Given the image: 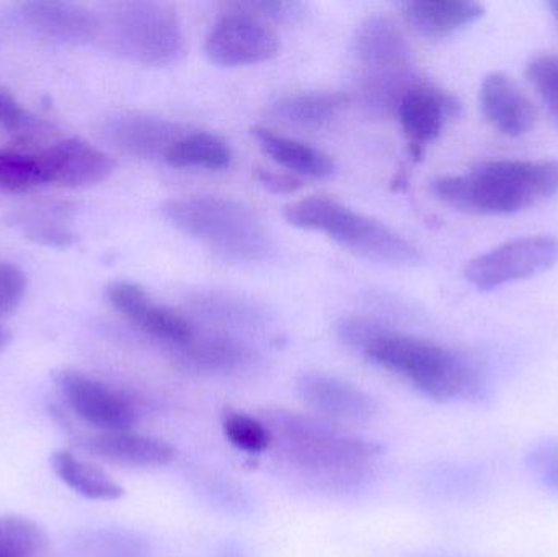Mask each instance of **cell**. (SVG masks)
Listing matches in <instances>:
<instances>
[{
    "label": "cell",
    "mask_w": 558,
    "mask_h": 557,
    "mask_svg": "<svg viewBox=\"0 0 558 557\" xmlns=\"http://www.w3.org/2000/svg\"><path fill=\"white\" fill-rule=\"evenodd\" d=\"M337 332L350 349L402 376L433 401H461L481 395L477 370L464 356L432 340L396 332L364 317L341 319Z\"/></svg>",
    "instance_id": "6da1fadb"
},
{
    "label": "cell",
    "mask_w": 558,
    "mask_h": 557,
    "mask_svg": "<svg viewBox=\"0 0 558 557\" xmlns=\"http://www.w3.org/2000/svg\"><path fill=\"white\" fill-rule=\"evenodd\" d=\"M436 198L475 215L507 216L558 193V160H488L462 175L433 180Z\"/></svg>",
    "instance_id": "7a4b0ae2"
},
{
    "label": "cell",
    "mask_w": 558,
    "mask_h": 557,
    "mask_svg": "<svg viewBox=\"0 0 558 557\" xmlns=\"http://www.w3.org/2000/svg\"><path fill=\"white\" fill-rule=\"evenodd\" d=\"M173 228L211 249L226 261L260 262L270 257L274 241L260 216L228 196L193 195L163 203Z\"/></svg>",
    "instance_id": "3957f363"
},
{
    "label": "cell",
    "mask_w": 558,
    "mask_h": 557,
    "mask_svg": "<svg viewBox=\"0 0 558 557\" xmlns=\"http://www.w3.org/2000/svg\"><path fill=\"white\" fill-rule=\"evenodd\" d=\"M284 218L295 228L327 235L366 261L393 267H410L422 261L418 249L402 234L337 199L325 196L299 199L286 206Z\"/></svg>",
    "instance_id": "277c9868"
},
{
    "label": "cell",
    "mask_w": 558,
    "mask_h": 557,
    "mask_svg": "<svg viewBox=\"0 0 558 557\" xmlns=\"http://www.w3.org/2000/svg\"><path fill=\"white\" fill-rule=\"evenodd\" d=\"M264 422L286 458L315 474L357 473L383 453L376 441L364 440L311 415L277 409L268 411Z\"/></svg>",
    "instance_id": "5b68a950"
},
{
    "label": "cell",
    "mask_w": 558,
    "mask_h": 557,
    "mask_svg": "<svg viewBox=\"0 0 558 557\" xmlns=\"http://www.w3.org/2000/svg\"><path fill=\"white\" fill-rule=\"evenodd\" d=\"M111 46L131 61L169 65L185 55V35L175 10L157 2H123L108 16Z\"/></svg>",
    "instance_id": "8992f818"
},
{
    "label": "cell",
    "mask_w": 558,
    "mask_h": 557,
    "mask_svg": "<svg viewBox=\"0 0 558 557\" xmlns=\"http://www.w3.org/2000/svg\"><path fill=\"white\" fill-rule=\"evenodd\" d=\"M558 261L553 235H526L497 245L472 258L464 275L478 290H495L550 270Z\"/></svg>",
    "instance_id": "52a82bcc"
},
{
    "label": "cell",
    "mask_w": 558,
    "mask_h": 557,
    "mask_svg": "<svg viewBox=\"0 0 558 557\" xmlns=\"http://www.w3.org/2000/svg\"><path fill=\"white\" fill-rule=\"evenodd\" d=\"M278 51L277 33L241 5L216 22L205 43L209 61L225 68L260 64L274 59Z\"/></svg>",
    "instance_id": "ba28073f"
},
{
    "label": "cell",
    "mask_w": 558,
    "mask_h": 557,
    "mask_svg": "<svg viewBox=\"0 0 558 557\" xmlns=\"http://www.w3.org/2000/svg\"><path fill=\"white\" fill-rule=\"evenodd\" d=\"M56 385L69 408L87 424L101 432H130L137 422L133 402L110 386L84 373L61 370Z\"/></svg>",
    "instance_id": "9c48e42d"
},
{
    "label": "cell",
    "mask_w": 558,
    "mask_h": 557,
    "mask_svg": "<svg viewBox=\"0 0 558 557\" xmlns=\"http://www.w3.org/2000/svg\"><path fill=\"white\" fill-rule=\"evenodd\" d=\"M10 22L28 35L56 43L81 45L88 43L100 32V20L71 2L33 0L13 7Z\"/></svg>",
    "instance_id": "30bf717a"
},
{
    "label": "cell",
    "mask_w": 558,
    "mask_h": 557,
    "mask_svg": "<svg viewBox=\"0 0 558 557\" xmlns=\"http://www.w3.org/2000/svg\"><path fill=\"white\" fill-rule=\"evenodd\" d=\"M108 303L154 339L182 347L195 336L192 324L170 307L157 303L140 284L117 281L107 288Z\"/></svg>",
    "instance_id": "8fae6325"
},
{
    "label": "cell",
    "mask_w": 558,
    "mask_h": 557,
    "mask_svg": "<svg viewBox=\"0 0 558 557\" xmlns=\"http://www.w3.org/2000/svg\"><path fill=\"white\" fill-rule=\"evenodd\" d=\"M45 183L78 189L97 185L113 173L114 160L94 144L71 137L46 149L38 156Z\"/></svg>",
    "instance_id": "7c38bea8"
},
{
    "label": "cell",
    "mask_w": 558,
    "mask_h": 557,
    "mask_svg": "<svg viewBox=\"0 0 558 557\" xmlns=\"http://www.w3.org/2000/svg\"><path fill=\"white\" fill-rule=\"evenodd\" d=\"M101 134L117 149L141 159H166L170 147L183 136L175 121L146 113H118L108 118Z\"/></svg>",
    "instance_id": "4fadbf2b"
},
{
    "label": "cell",
    "mask_w": 558,
    "mask_h": 557,
    "mask_svg": "<svg viewBox=\"0 0 558 557\" xmlns=\"http://www.w3.org/2000/svg\"><path fill=\"white\" fill-rule=\"evenodd\" d=\"M298 395L308 409L335 421L366 422L379 409L363 389L322 373L302 375L298 382Z\"/></svg>",
    "instance_id": "5bb4252c"
},
{
    "label": "cell",
    "mask_w": 558,
    "mask_h": 557,
    "mask_svg": "<svg viewBox=\"0 0 558 557\" xmlns=\"http://www.w3.org/2000/svg\"><path fill=\"white\" fill-rule=\"evenodd\" d=\"M461 110L454 95L426 84L412 85L397 105L403 130L418 146L435 141Z\"/></svg>",
    "instance_id": "9a60e30c"
},
{
    "label": "cell",
    "mask_w": 558,
    "mask_h": 557,
    "mask_svg": "<svg viewBox=\"0 0 558 557\" xmlns=\"http://www.w3.org/2000/svg\"><path fill=\"white\" fill-rule=\"evenodd\" d=\"M481 108L485 120L505 136H524L536 124L533 101L504 72H492L482 82Z\"/></svg>",
    "instance_id": "2e32d148"
},
{
    "label": "cell",
    "mask_w": 558,
    "mask_h": 557,
    "mask_svg": "<svg viewBox=\"0 0 558 557\" xmlns=\"http://www.w3.org/2000/svg\"><path fill=\"white\" fill-rule=\"evenodd\" d=\"M354 52L374 74L410 72L412 49L402 29L389 16L373 15L361 23L354 38Z\"/></svg>",
    "instance_id": "e0dca14e"
},
{
    "label": "cell",
    "mask_w": 558,
    "mask_h": 557,
    "mask_svg": "<svg viewBox=\"0 0 558 557\" xmlns=\"http://www.w3.org/2000/svg\"><path fill=\"white\" fill-rule=\"evenodd\" d=\"M92 457L131 468L166 467L175 458V448L159 438L130 432H101L81 441Z\"/></svg>",
    "instance_id": "ac0fdd59"
},
{
    "label": "cell",
    "mask_w": 558,
    "mask_h": 557,
    "mask_svg": "<svg viewBox=\"0 0 558 557\" xmlns=\"http://www.w3.org/2000/svg\"><path fill=\"white\" fill-rule=\"evenodd\" d=\"M407 22L426 38H442L484 15V5L471 0H413L400 5Z\"/></svg>",
    "instance_id": "d6986e66"
},
{
    "label": "cell",
    "mask_w": 558,
    "mask_h": 557,
    "mask_svg": "<svg viewBox=\"0 0 558 557\" xmlns=\"http://www.w3.org/2000/svg\"><path fill=\"white\" fill-rule=\"evenodd\" d=\"M252 134L257 140L258 146L275 162L292 172L311 177V179H327L333 173V160L315 147L307 146L301 141L291 140V137L281 136L267 128H252Z\"/></svg>",
    "instance_id": "ffe728a7"
},
{
    "label": "cell",
    "mask_w": 558,
    "mask_h": 557,
    "mask_svg": "<svg viewBox=\"0 0 558 557\" xmlns=\"http://www.w3.org/2000/svg\"><path fill=\"white\" fill-rule=\"evenodd\" d=\"M177 349L182 362L196 372H231L248 359V350L244 343L222 334L199 336L195 332L185 346Z\"/></svg>",
    "instance_id": "44dd1931"
},
{
    "label": "cell",
    "mask_w": 558,
    "mask_h": 557,
    "mask_svg": "<svg viewBox=\"0 0 558 557\" xmlns=\"http://www.w3.org/2000/svg\"><path fill=\"white\" fill-rule=\"evenodd\" d=\"M51 467L56 476L71 487L74 493L81 494L90 500H118L124 496V489L111 480L104 470L75 458L69 451H56L51 457Z\"/></svg>",
    "instance_id": "7402d4cb"
},
{
    "label": "cell",
    "mask_w": 558,
    "mask_h": 557,
    "mask_svg": "<svg viewBox=\"0 0 558 557\" xmlns=\"http://www.w3.org/2000/svg\"><path fill=\"white\" fill-rule=\"evenodd\" d=\"M231 160L229 144L211 133L183 134L166 156V162L177 169L221 170Z\"/></svg>",
    "instance_id": "603a6c76"
},
{
    "label": "cell",
    "mask_w": 558,
    "mask_h": 557,
    "mask_svg": "<svg viewBox=\"0 0 558 557\" xmlns=\"http://www.w3.org/2000/svg\"><path fill=\"white\" fill-rule=\"evenodd\" d=\"M347 100V95L340 92L288 95L274 105V113L286 123L298 124V126H320L330 121Z\"/></svg>",
    "instance_id": "cb8c5ba5"
},
{
    "label": "cell",
    "mask_w": 558,
    "mask_h": 557,
    "mask_svg": "<svg viewBox=\"0 0 558 557\" xmlns=\"http://www.w3.org/2000/svg\"><path fill=\"white\" fill-rule=\"evenodd\" d=\"M46 533L26 517L0 516V557H36L45 549Z\"/></svg>",
    "instance_id": "d4e9b609"
},
{
    "label": "cell",
    "mask_w": 558,
    "mask_h": 557,
    "mask_svg": "<svg viewBox=\"0 0 558 557\" xmlns=\"http://www.w3.org/2000/svg\"><path fill=\"white\" fill-rule=\"evenodd\" d=\"M222 432L235 448L247 453H264L274 445V435L268 425L244 412L226 411L222 414Z\"/></svg>",
    "instance_id": "484cf974"
},
{
    "label": "cell",
    "mask_w": 558,
    "mask_h": 557,
    "mask_svg": "<svg viewBox=\"0 0 558 557\" xmlns=\"http://www.w3.org/2000/svg\"><path fill=\"white\" fill-rule=\"evenodd\" d=\"M45 185L38 156L0 153V190L5 192H28Z\"/></svg>",
    "instance_id": "4316f807"
},
{
    "label": "cell",
    "mask_w": 558,
    "mask_h": 557,
    "mask_svg": "<svg viewBox=\"0 0 558 557\" xmlns=\"http://www.w3.org/2000/svg\"><path fill=\"white\" fill-rule=\"evenodd\" d=\"M526 75L558 126V55H541L531 59Z\"/></svg>",
    "instance_id": "83f0119b"
},
{
    "label": "cell",
    "mask_w": 558,
    "mask_h": 557,
    "mask_svg": "<svg viewBox=\"0 0 558 557\" xmlns=\"http://www.w3.org/2000/svg\"><path fill=\"white\" fill-rule=\"evenodd\" d=\"M196 304L209 316L228 320V323L255 324L260 317V313L255 310V306L235 300V298L208 294V296H199Z\"/></svg>",
    "instance_id": "f1b7e54d"
},
{
    "label": "cell",
    "mask_w": 558,
    "mask_h": 557,
    "mask_svg": "<svg viewBox=\"0 0 558 557\" xmlns=\"http://www.w3.org/2000/svg\"><path fill=\"white\" fill-rule=\"evenodd\" d=\"M0 124L19 134L41 133L45 121L29 113L9 92L0 88Z\"/></svg>",
    "instance_id": "f546056e"
},
{
    "label": "cell",
    "mask_w": 558,
    "mask_h": 557,
    "mask_svg": "<svg viewBox=\"0 0 558 557\" xmlns=\"http://www.w3.org/2000/svg\"><path fill=\"white\" fill-rule=\"evenodd\" d=\"M26 291V275L9 262H0V317L15 313Z\"/></svg>",
    "instance_id": "4dcf8cb0"
},
{
    "label": "cell",
    "mask_w": 558,
    "mask_h": 557,
    "mask_svg": "<svg viewBox=\"0 0 558 557\" xmlns=\"http://www.w3.org/2000/svg\"><path fill=\"white\" fill-rule=\"evenodd\" d=\"M527 467L539 476L547 489L558 493V441L549 440L534 447Z\"/></svg>",
    "instance_id": "1f68e13d"
},
{
    "label": "cell",
    "mask_w": 558,
    "mask_h": 557,
    "mask_svg": "<svg viewBox=\"0 0 558 557\" xmlns=\"http://www.w3.org/2000/svg\"><path fill=\"white\" fill-rule=\"evenodd\" d=\"M242 9H247V12L254 15H264L268 19L279 20V22H295L305 15V5L301 2H255L241 5Z\"/></svg>",
    "instance_id": "d6a6232c"
},
{
    "label": "cell",
    "mask_w": 558,
    "mask_h": 557,
    "mask_svg": "<svg viewBox=\"0 0 558 557\" xmlns=\"http://www.w3.org/2000/svg\"><path fill=\"white\" fill-rule=\"evenodd\" d=\"M100 546L101 557H144L140 542L131 536L110 535L104 542H97Z\"/></svg>",
    "instance_id": "836d02e7"
},
{
    "label": "cell",
    "mask_w": 558,
    "mask_h": 557,
    "mask_svg": "<svg viewBox=\"0 0 558 557\" xmlns=\"http://www.w3.org/2000/svg\"><path fill=\"white\" fill-rule=\"evenodd\" d=\"M28 238L38 244L48 245V247L64 249L74 244V235L59 226H39V228H32L28 231Z\"/></svg>",
    "instance_id": "e575fe53"
},
{
    "label": "cell",
    "mask_w": 558,
    "mask_h": 557,
    "mask_svg": "<svg viewBox=\"0 0 558 557\" xmlns=\"http://www.w3.org/2000/svg\"><path fill=\"white\" fill-rule=\"evenodd\" d=\"M257 179L265 189L274 193H294L301 189V182L294 177L284 175V173H275L270 170L257 169Z\"/></svg>",
    "instance_id": "d590c367"
},
{
    "label": "cell",
    "mask_w": 558,
    "mask_h": 557,
    "mask_svg": "<svg viewBox=\"0 0 558 557\" xmlns=\"http://www.w3.org/2000/svg\"><path fill=\"white\" fill-rule=\"evenodd\" d=\"M9 342H10L9 330H7L5 327L0 326V353H2L3 350L7 349V346H9Z\"/></svg>",
    "instance_id": "8d00e7d4"
},
{
    "label": "cell",
    "mask_w": 558,
    "mask_h": 557,
    "mask_svg": "<svg viewBox=\"0 0 558 557\" xmlns=\"http://www.w3.org/2000/svg\"><path fill=\"white\" fill-rule=\"evenodd\" d=\"M549 9L553 10V15L556 16L558 22V0H554V2H550Z\"/></svg>",
    "instance_id": "74e56055"
}]
</instances>
